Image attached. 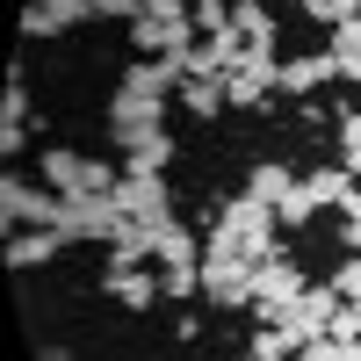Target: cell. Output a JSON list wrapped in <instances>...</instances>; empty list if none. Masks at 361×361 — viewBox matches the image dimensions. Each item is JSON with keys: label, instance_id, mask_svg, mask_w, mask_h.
<instances>
[{"label": "cell", "instance_id": "7402d4cb", "mask_svg": "<svg viewBox=\"0 0 361 361\" xmlns=\"http://www.w3.org/2000/svg\"><path fill=\"white\" fill-rule=\"evenodd\" d=\"M253 354H267V361H289V354H296V333H282V325H260V333H253Z\"/></svg>", "mask_w": 361, "mask_h": 361}, {"label": "cell", "instance_id": "7a4b0ae2", "mask_svg": "<svg viewBox=\"0 0 361 361\" xmlns=\"http://www.w3.org/2000/svg\"><path fill=\"white\" fill-rule=\"evenodd\" d=\"M37 173L58 195H116V180H123L109 159H80V152H66V145H51V152L37 159Z\"/></svg>", "mask_w": 361, "mask_h": 361}, {"label": "cell", "instance_id": "74e56055", "mask_svg": "<svg viewBox=\"0 0 361 361\" xmlns=\"http://www.w3.org/2000/svg\"><path fill=\"white\" fill-rule=\"evenodd\" d=\"M354 311H361V296H354Z\"/></svg>", "mask_w": 361, "mask_h": 361}, {"label": "cell", "instance_id": "1f68e13d", "mask_svg": "<svg viewBox=\"0 0 361 361\" xmlns=\"http://www.w3.org/2000/svg\"><path fill=\"white\" fill-rule=\"evenodd\" d=\"M340 145H361V109H347V116H340Z\"/></svg>", "mask_w": 361, "mask_h": 361}, {"label": "cell", "instance_id": "52a82bcc", "mask_svg": "<svg viewBox=\"0 0 361 361\" xmlns=\"http://www.w3.org/2000/svg\"><path fill=\"white\" fill-rule=\"evenodd\" d=\"M152 130H166V102H145V94H123V87H116V102H109V137L130 152V145L152 137Z\"/></svg>", "mask_w": 361, "mask_h": 361}, {"label": "cell", "instance_id": "8fae6325", "mask_svg": "<svg viewBox=\"0 0 361 361\" xmlns=\"http://www.w3.org/2000/svg\"><path fill=\"white\" fill-rule=\"evenodd\" d=\"M73 238L58 231V224H44V231H8V267L22 275V267H44V260H58Z\"/></svg>", "mask_w": 361, "mask_h": 361}, {"label": "cell", "instance_id": "9c48e42d", "mask_svg": "<svg viewBox=\"0 0 361 361\" xmlns=\"http://www.w3.org/2000/svg\"><path fill=\"white\" fill-rule=\"evenodd\" d=\"M325 80H340L333 51H304V58H282V87H275V94H296V102H311Z\"/></svg>", "mask_w": 361, "mask_h": 361}, {"label": "cell", "instance_id": "d6a6232c", "mask_svg": "<svg viewBox=\"0 0 361 361\" xmlns=\"http://www.w3.org/2000/svg\"><path fill=\"white\" fill-rule=\"evenodd\" d=\"M340 166H347V173L361 180V145H340Z\"/></svg>", "mask_w": 361, "mask_h": 361}, {"label": "cell", "instance_id": "ba28073f", "mask_svg": "<svg viewBox=\"0 0 361 361\" xmlns=\"http://www.w3.org/2000/svg\"><path fill=\"white\" fill-rule=\"evenodd\" d=\"M130 217L116 195H66V238H116Z\"/></svg>", "mask_w": 361, "mask_h": 361}, {"label": "cell", "instance_id": "484cf974", "mask_svg": "<svg viewBox=\"0 0 361 361\" xmlns=\"http://www.w3.org/2000/svg\"><path fill=\"white\" fill-rule=\"evenodd\" d=\"M354 15H361V0H318V8H311V22H325V29H340Z\"/></svg>", "mask_w": 361, "mask_h": 361}, {"label": "cell", "instance_id": "836d02e7", "mask_svg": "<svg viewBox=\"0 0 361 361\" xmlns=\"http://www.w3.org/2000/svg\"><path fill=\"white\" fill-rule=\"evenodd\" d=\"M340 246H347V253H361V224H340Z\"/></svg>", "mask_w": 361, "mask_h": 361}, {"label": "cell", "instance_id": "30bf717a", "mask_svg": "<svg viewBox=\"0 0 361 361\" xmlns=\"http://www.w3.org/2000/svg\"><path fill=\"white\" fill-rule=\"evenodd\" d=\"M123 94H145V102L180 94V66H173V58H130V66H123Z\"/></svg>", "mask_w": 361, "mask_h": 361}, {"label": "cell", "instance_id": "2e32d148", "mask_svg": "<svg viewBox=\"0 0 361 361\" xmlns=\"http://www.w3.org/2000/svg\"><path fill=\"white\" fill-rule=\"evenodd\" d=\"M304 188L318 195V209H340V202H347V195L361 188V180H354L347 166H318V173H304Z\"/></svg>", "mask_w": 361, "mask_h": 361}, {"label": "cell", "instance_id": "e0dca14e", "mask_svg": "<svg viewBox=\"0 0 361 361\" xmlns=\"http://www.w3.org/2000/svg\"><path fill=\"white\" fill-rule=\"evenodd\" d=\"M180 109L202 116V123H209V116H224V109H231V102H224V80H180Z\"/></svg>", "mask_w": 361, "mask_h": 361}, {"label": "cell", "instance_id": "9a60e30c", "mask_svg": "<svg viewBox=\"0 0 361 361\" xmlns=\"http://www.w3.org/2000/svg\"><path fill=\"white\" fill-rule=\"evenodd\" d=\"M231 29L246 44H260V51H275V15H267L260 0H231Z\"/></svg>", "mask_w": 361, "mask_h": 361}, {"label": "cell", "instance_id": "4dcf8cb0", "mask_svg": "<svg viewBox=\"0 0 361 361\" xmlns=\"http://www.w3.org/2000/svg\"><path fill=\"white\" fill-rule=\"evenodd\" d=\"M333 66H340V80H347V87H361V51H347V58H333Z\"/></svg>", "mask_w": 361, "mask_h": 361}, {"label": "cell", "instance_id": "e575fe53", "mask_svg": "<svg viewBox=\"0 0 361 361\" xmlns=\"http://www.w3.org/2000/svg\"><path fill=\"white\" fill-rule=\"evenodd\" d=\"M340 209H347V224H361V188H354V195H347Z\"/></svg>", "mask_w": 361, "mask_h": 361}, {"label": "cell", "instance_id": "8d00e7d4", "mask_svg": "<svg viewBox=\"0 0 361 361\" xmlns=\"http://www.w3.org/2000/svg\"><path fill=\"white\" fill-rule=\"evenodd\" d=\"M311 8H318V0H304V15H311Z\"/></svg>", "mask_w": 361, "mask_h": 361}, {"label": "cell", "instance_id": "d4e9b609", "mask_svg": "<svg viewBox=\"0 0 361 361\" xmlns=\"http://www.w3.org/2000/svg\"><path fill=\"white\" fill-rule=\"evenodd\" d=\"M37 8H51L58 29H73V22H94V0H37Z\"/></svg>", "mask_w": 361, "mask_h": 361}, {"label": "cell", "instance_id": "3957f363", "mask_svg": "<svg viewBox=\"0 0 361 361\" xmlns=\"http://www.w3.org/2000/svg\"><path fill=\"white\" fill-rule=\"evenodd\" d=\"M253 267L246 253H202V296L224 311H253Z\"/></svg>", "mask_w": 361, "mask_h": 361}, {"label": "cell", "instance_id": "4316f807", "mask_svg": "<svg viewBox=\"0 0 361 361\" xmlns=\"http://www.w3.org/2000/svg\"><path fill=\"white\" fill-rule=\"evenodd\" d=\"M333 289L347 296V304H354V296H361V253H347V260L333 267Z\"/></svg>", "mask_w": 361, "mask_h": 361}, {"label": "cell", "instance_id": "8992f818", "mask_svg": "<svg viewBox=\"0 0 361 361\" xmlns=\"http://www.w3.org/2000/svg\"><path fill=\"white\" fill-rule=\"evenodd\" d=\"M116 202H123V217H145V224H166V217H173L166 173H145V166H123V180H116Z\"/></svg>", "mask_w": 361, "mask_h": 361}, {"label": "cell", "instance_id": "ac0fdd59", "mask_svg": "<svg viewBox=\"0 0 361 361\" xmlns=\"http://www.w3.org/2000/svg\"><path fill=\"white\" fill-rule=\"evenodd\" d=\"M289 188H296V173H289V166H275V159H260V166L246 173V195H260V202H282Z\"/></svg>", "mask_w": 361, "mask_h": 361}, {"label": "cell", "instance_id": "d6986e66", "mask_svg": "<svg viewBox=\"0 0 361 361\" xmlns=\"http://www.w3.org/2000/svg\"><path fill=\"white\" fill-rule=\"evenodd\" d=\"M123 166H145V173H166V166H173V137H166V130H152V137H137L130 152H123Z\"/></svg>", "mask_w": 361, "mask_h": 361}, {"label": "cell", "instance_id": "6da1fadb", "mask_svg": "<svg viewBox=\"0 0 361 361\" xmlns=\"http://www.w3.org/2000/svg\"><path fill=\"white\" fill-rule=\"evenodd\" d=\"M0 224L8 231H44V224L66 231V195L58 188H29L22 173H8L0 180Z\"/></svg>", "mask_w": 361, "mask_h": 361}, {"label": "cell", "instance_id": "f546056e", "mask_svg": "<svg viewBox=\"0 0 361 361\" xmlns=\"http://www.w3.org/2000/svg\"><path fill=\"white\" fill-rule=\"evenodd\" d=\"M333 340H361V311H354V304H340V318H333Z\"/></svg>", "mask_w": 361, "mask_h": 361}, {"label": "cell", "instance_id": "7c38bea8", "mask_svg": "<svg viewBox=\"0 0 361 361\" xmlns=\"http://www.w3.org/2000/svg\"><path fill=\"white\" fill-rule=\"evenodd\" d=\"M145 260H159V224H145V217H130L123 231L109 238V267H145Z\"/></svg>", "mask_w": 361, "mask_h": 361}, {"label": "cell", "instance_id": "5b68a950", "mask_svg": "<svg viewBox=\"0 0 361 361\" xmlns=\"http://www.w3.org/2000/svg\"><path fill=\"white\" fill-rule=\"evenodd\" d=\"M340 304H347V296H340L333 282H304V296L289 304V325H282V333H296V354H304V347H311L318 333H333Z\"/></svg>", "mask_w": 361, "mask_h": 361}, {"label": "cell", "instance_id": "83f0119b", "mask_svg": "<svg viewBox=\"0 0 361 361\" xmlns=\"http://www.w3.org/2000/svg\"><path fill=\"white\" fill-rule=\"evenodd\" d=\"M22 37H58V22H51V8H37V0H29V8H22Z\"/></svg>", "mask_w": 361, "mask_h": 361}, {"label": "cell", "instance_id": "277c9868", "mask_svg": "<svg viewBox=\"0 0 361 361\" xmlns=\"http://www.w3.org/2000/svg\"><path fill=\"white\" fill-rule=\"evenodd\" d=\"M275 87H282V58L260 51V44H246V58H238L231 80H224V102H231V109H260Z\"/></svg>", "mask_w": 361, "mask_h": 361}, {"label": "cell", "instance_id": "5bb4252c", "mask_svg": "<svg viewBox=\"0 0 361 361\" xmlns=\"http://www.w3.org/2000/svg\"><path fill=\"white\" fill-rule=\"evenodd\" d=\"M159 267H202V238H195V224H180V217L159 224Z\"/></svg>", "mask_w": 361, "mask_h": 361}, {"label": "cell", "instance_id": "603a6c76", "mask_svg": "<svg viewBox=\"0 0 361 361\" xmlns=\"http://www.w3.org/2000/svg\"><path fill=\"white\" fill-rule=\"evenodd\" d=\"M29 116V94H22V66H8V94H0V123H22Z\"/></svg>", "mask_w": 361, "mask_h": 361}, {"label": "cell", "instance_id": "f1b7e54d", "mask_svg": "<svg viewBox=\"0 0 361 361\" xmlns=\"http://www.w3.org/2000/svg\"><path fill=\"white\" fill-rule=\"evenodd\" d=\"M195 0H145V15H159V22H188Z\"/></svg>", "mask_w": 361, "mask_h": 361}, {"label": "cell", "instance_id": "ffe728a7", "mask_svg": "<svg viewBox=\"0 0 361 361\" xmlns=\"http://www.w3.org/2000/svg\"><path fill=\"white\" fill-rule=\"evenodd\" d=\"M311 217H318V195L304 188V180H296V188H289V195L275 202V224H282V231H304Z\"/></svg>", "mask_w": 361, "mask_h": 361}, {"label": "cell", "instance_id": "44dd1931", "mask_svg": "<svg viewBox=\"0 0 361 361\" xmlns=\"http://www.w3.org/2000/svg\"><path fill=\"white\" fill-rule=\"evenodd\" d=\"M188 22H195V37H231V0H195Z\"/></svg>", "mask_w": 361, "mask_h": 361}, {"label": "cell", "instance_id": "4fadbf2b", "mask_svg": "<svg viewBox=\"0 0 361 361\" xmlns=\"http://www.w3.org/2000/svg\"><path fill=\"white\" fill-rule=\"evenodd\" d=\"M102 289H109L123 311H152V304H159V275H145V267H109Z\"/></svg>", "mask_w": 361, "mask_h": 361}, {"label": "cell", "instance_id": "cb8c5ba5", "mask_svg": "<svg viewBox=\"0 0 361 361\" xmlns=\"http://www.w3.org/2000/svg\"><path fill=\"white\" fill-rule=\"evenodd\" d=\"M159 296H202V267H166V275H159Z\"/></svg>", "mask_w": 361, "mask_h": 361}, {"label": "cell", "instance_id": "d590c367", "mask_svg": "<svg viewBox=\"0 0 361 361\" xmlns=\"http://www.w3.org/2000/svg\"><path fill=\"white\" fill-rule=\"evenodd\" d=\"M238 361H267V354H253V347H246V354H238Z\"/></svg>", "mask_w": 361, "mask_h": 361}]
</instances>
